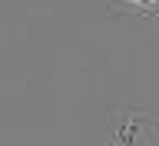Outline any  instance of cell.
Wrapping results in <instances>:
<instances>
[{"label":"cell","mask_w":159,"mask_h":146,"mask_svg":"<svg viewBox=\"0 0 159 146\" xmlns=\"http://www.w3.org/2000/svg\"><path fill=\"white\" fill-rule=\"evenodd\" d=\"M133 3H156V0H133Z\"/></svg>","instance_id":"obj_1"}]
</instances>
